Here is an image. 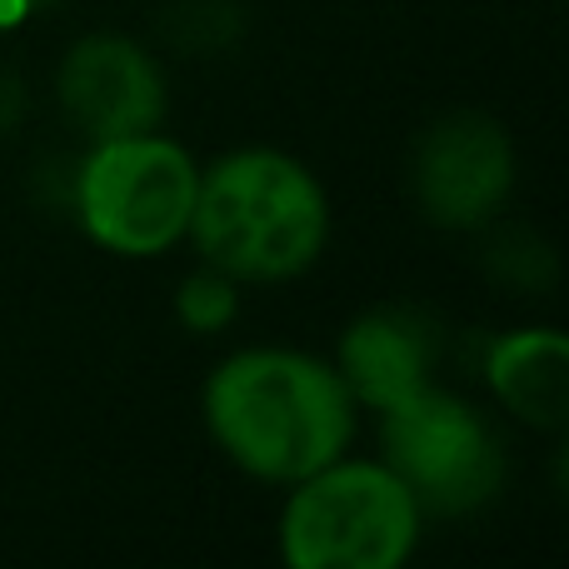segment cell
<instances>
[{"instance_id": "obj_1", "label": "cell", "mask_w": 569, "mask_h": 569, "mask_svg": "<svg viewBox=\"0 0 569 569\" xmlns=\"http://www.w3.org/2000/svg\"><path fill=\"white\" fill-rule=\"evenodd\" d=\"M200 415L236 470L266 485H295L350 450L360 405L320 355L250 345L210 370Z\"/></svg>"}, {"instance_id": "obj_6", "label": "cell", "mask_w": 569, "mask_h": 569, "mask_svg": "<svg viewBox=\"0 0 569 569\" xmlns=\"http://www.w3.org/2000/svg\"><path fill=\"white\" fill-rule=\"evenodd\" d=\"M415 206L440 230H490L515 196V140L485 110H450L410 156Z\"/></svg>"}, {"instance_id": "obj_11", "label": "cell", "mask_w": 569, "mask_h": 569, "mask_svg": "<svg viewBox=\"0 0 569 569\" xmlns=\"http://www.w3.org/2000/svg\"><path fill=\"white\" fill-rule=\"evenodd\" d=\"M176 315L190 335H220L226 325H236V315H240V280H230L226 270H216V266L196 270V276L180 280Z\"/></svg>"}, {"instance_id": "obj_8", "label": "cell", "mask_w": 569, "mask_h": 569, "mask_svg": "<svg viewBox=\"0 0 569 569\" xmlns=\"http://www.w3.org/2000/svg\"><path fill=\"white\" fill-rule=\"evenodd\" d=\"M435 360H440V320L420 305H375L355 315L335 350L345 390L375 415L435 385Z\"/></svg>"}, {"instance_id": "obj_4", "label": "cell", "mask_w": 569, "mask_h": 569, "mask_svg": "<svg viewBox=\"0 0 569 569\" xmlns=\"http://www.w3.org/2000/svg\"><path fill=\"white\" fill-rule=\"evenodd\" d=\"M200 166L160 130L90 140L70 180V210L100 250L120 260H160L180 246L196 210Z\"/></svg>"}, {"instance_id": "obj_9", "label": "cell", "mask_w": 569, "mask_h": 569, "mask_svg": "<svg viewBox=\"0 0 569 569\" xmlns=\"http://www.w3.org/2000/svg\"><path fill=\"white\" fill-rule=\"evenodd\" d=\"M490 395L535 430H565L569 420V340L550 325L505 330L485 345Z\"/></svg>"}, {"instance_id": "obj_2", "label": "cell", "mask_w": 569, "mask_h": 569, "mask_svg": "<svg viewBox=\"0 0 569 569\" xmlns=\"http://www.w3.org/2000/svg\"><path fill=\"white\" fill-rule=\"evenodd\" d=\"M186 240L240 284L295 280L330 246V196L305 160L246 146L200 170Z\"/></svg>"}, {"instance_id": "obj_3", "label": "cell", "mask_w": 569, "mask_h": 569, "mask_svg": "<svg viewBox=\"0 0 569 569\" xmlns=\"http://www.w3.org/2000/svg\"><path fill=\"white\" fill-rule=\"evenodd\" d=\"M425 510L385 460H330L290 485L280 510V560L290 569H400Z\"/></svg>"}, {"instance_id": "obj_10", "label": "cell", "mask_w": 569, "mask_h": 569, "mask_svg": "<svg viewBox=\"0 0 569 569\" xmlns=\"http://www.w3.org/2000/svg\"><path fill=\"white\" fill-rule=\"evenodd\" d=\"M485 270H490L500 284H510V290L545 295L555 284V270L560 266H555V250L540 230L505 226V230H495L490 246H485Z\"/></svg>"}, {"instance_id": "obj_12", "label": "cell", "mask_w": 569, "mask_h": 569, "mask_svg": "<svg viewBox=\"0 0 569 569\" xmlns=\"http://www.w3.org/2000/svg\"><path fill=\"white\" fill-rule=\"evenodd\" d=\"M30 10H36L30 0H0V30H16L20 20L30 16Z\"/></svg>"}, {"instance_id": "obj_13", "label": "cell", "mask_w": 569, "mask_h": 569, "mask_svg": "<svg viewBox=\"0 0 569 569\" xmlns=\"http://www.w3.org/2000/svg\"><path fill=\"white\" fill-rule=\"evenodd\" d=\"M30 6H56V0H30Z\"/></svg>"}, {"instance_id": "obj_7", "label": "cell", "mask_w": 569, "mask_h": 569, "mask_svg": "<svg viewBox=\"0 0 569 569\" xmlns=\"http://www.w3.org/2000/svg\"><path fill=\"white\" fill-rule=\"evenodd\" d=\"M66 120L86 140H120L160 130L170 106L166 70L130 36H86L66 50L56 76Z\"/></svg>"}, {"instance_id": "obj_5", "label": "cell", "mask_w": 569, "mask_h": 569, "mask_svg": "<svg viewBox=\"0 0 569 569\" xmlns=\"http://www.w3.org/2000/svg\"><path fill=\"white\" fill-rule=\"evenodd\" d=\"M385 465L425 515H475L505 490V445L470 400L425 385L380 410Z\"/></svg>"}]
</instances>
